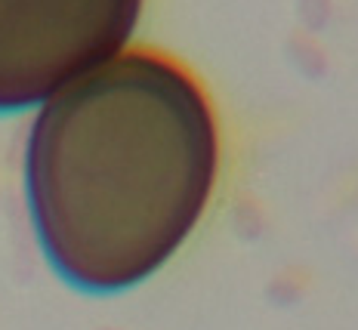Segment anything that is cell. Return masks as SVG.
Listing matches in <instances>:
<instances>
[{
    "mask_svg": "<svg viewBox=\"0 0 358 330\" xmlns=\"http://www.w3.org/2000/svg\"><path fill=\"white\" fill-rule=\"evenodd\" d=\"M220 121L204 80L155 47L121 50L34 117L25 194L43 257L84 294L155 275L204 216Z\"/></svg>",
    "mask_w": 358,
    "mask_h": 330,
    "instance_id": "obj_1",
    "label": "cell"
},
{
    "mask_svg": "<svg viewBox=\"0 0 358 330\" xmlns=\"http://www.w3.org/2000/svg\"><path fill=\"white\" fill-rule=\"evenodd\" d=\"M143 0H0V115L53 99L127 47Z\"/></svg>",
    "mask_w": 358,
    "mask_h": 330,
    "instance_id": "obj_2",
    "label": "cell"
}]
</instances>
